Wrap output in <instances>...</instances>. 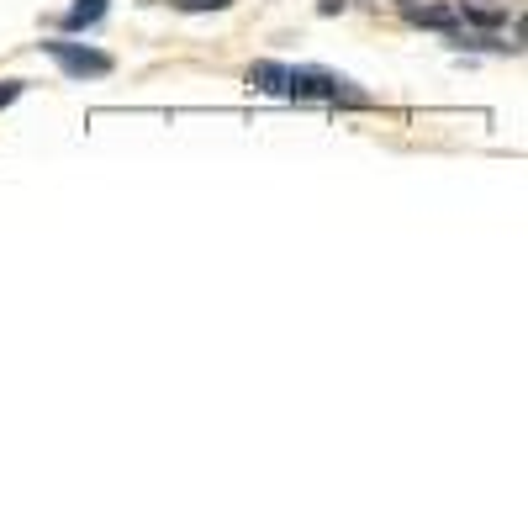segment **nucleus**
Here are the masks:
<instances>
[{"label": "nucleus", "instance_id": "nucleus-1", "mask_svg": "<svg viewBox=\"0 0 528 528\" xmlns=\"http://www.w3.org/2000/svg\"><path fill=\"white\" fill-rule=\"evenodd\" d=\"M43 53L59 59V69L69 74V80H101V74H111L106 53L101 48H85V43H43Z\"/></svg>", "mask_w": 528, "mask_h": 528}, {"label": "nucleus", "instance_id": "nucleus-2", "mask_svg": "<svg viewBox=\"0 0 528 528\" xmlns=\"http://www.w3.org/2000/svg\"><path fill=\"white\" fill-rule=\"evenodd\" d=\"M286 90L296 101H312V96H333V74H323V69H286Z\"/></svg>", "mask_w": 528, "mask_h": 528}, {"label": "nucleus", "instance_id": "nucleus-3", "mask_svg": "<svg viewBox=\"0 0 528 528\" xmlns=\"http://www.w3.org/2000/svg\"><path fill=\"white\" fill-rule=\"evenodd\" d=\"M407 22H412V27H439V32H455L460 16L449 11V6H418V0H407Z\"/></svg>", "mask_w": 528, "mask_h": 528}, {"label": "nucleus", "instance_id": "nucleus-4", "mask_svg": "<svg viewBox=\"0 0 528 528\" xmlns=\"http://www.w3.org/2000/svg\"><path fill=\"white\" fill-rule=\"evenodd\" d=\"M249 85L264 90V96H286V69L270 64V59H259V64L249 69Z\"/></svg>", "mask_w": 528, "mask_h": 528}, {"label": "nucleus", "instance_id": "nucleus-5", "mask_svg": "<svg viewBox=\"0 0 528 528\" xmlns=\"http://www.w3.org/2000/svg\"><path fill=\"white\" fill-rule=\"evenodd\" d=\"M455 16H465V22H476V27H502L507 22V6H481V0H465Z\"/></svg>", "mask_w": 528, "mask_h": 528}, {"label": "nucleus", "instance_id": "nucleus-6", "mask_svg": "<svg viewBox=\"0 0 528 528\" xmlns=\"http://www.w3.org/2000/svg\"><path fill=\"white\" fill-rule=\"evenodd\" d=\"M101 16H106V0H80V6L64 16V27H96Z\"/></svg>", "mask_w": 528, "mask_h": 528}, {"label": "nucleus", "instance_id": "nucleus-7", "mask_svg": "<svg viewBox=\"0 0 528 528\" xmlns=\"http://www.w3.org/2000/svg\"><path fill=\"white\" fill-rule=\"evenodd\" d=\"M180 11H228L233 0H175Z\"/></svg>", "mask_w": 528, "mask_h": 528}, {"label": "nucleus", "instance_id": "nucleus-8", "mask_svg": "<svg viewBox=\"0 0 528 528\" xmlns=\"http://www.w3.org/2000/svg\"><path fill=\"white\" fill-rule=\"evenodd\" d=\"M16 96H22V80H0V111H6Z\"/></svg>", "mask_w": 528, "mask_h": 528}, {"label": "nucleus", "instance_id": "nucleus-9", "mask_svg": "<svg viewBox=\"0 0 528 528\" xmlns=\"http://www.w3.org/2000/svg\"><path fill=\"white\" fill-rule=\"evenodd\" d=\"M344 6H349V0H317V11H323V16H338Z\"/></svg>", "mask_w": 528, "mask_h": 528}]
</instances>
